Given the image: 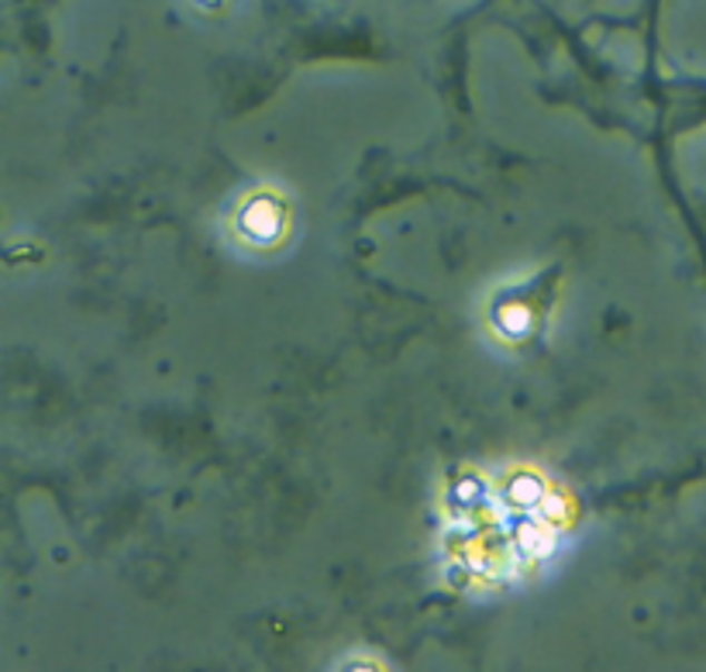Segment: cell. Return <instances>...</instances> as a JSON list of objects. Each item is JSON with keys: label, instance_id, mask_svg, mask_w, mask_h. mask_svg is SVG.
Wrapping results in <instances>:
<instances>
[{"label": "cell", "instance_id": "6da1fadb", "mask_svg": "<svg viewBox=\"0 0 706 672\" xmlns=\"http://www.w3.org/2000/svg\"><path fill=\"white\" fill-rule=\"evenodd\" d=\"M238 228H242V238L258 242V245L280 242V235L286 228V207H283V201L273 197V194H255L252 201H245V207L238 214Z\"/></svg>", "mask_w": 706, "mask_h": 672}]
</instances>
